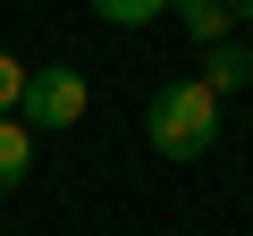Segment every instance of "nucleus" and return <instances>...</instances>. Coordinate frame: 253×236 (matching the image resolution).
<instances>
[{
  "mask_svg": "<svg viewBox=\"0 0 253 236\" xmlns=\"http://www.w3.org/2000/svg\"><path fill=\"white\" fill-rule=\"evenodd\" d=\"M26 76H34V68H17V51H0V118H17V101H26Z\"/></svg>",
  "mask_w": 253,
  "mask_h": 236,
  "instance_id": "obj_7",
  "label": "nucleus"
},
{
  "mask_svg": "<svg viewBox=\"0 0 253 236\" xmlns=\"http://www.w3.org/2000/svg\"><path fill=\"white\" fill-rule=\"evenodd\" d=\"M26 169H34V127L26 118H0V194H17Z\"/></svg>",
  "mask_w": 253,
  "mask_h": 236,
  "instance_id": "obj_4",
  "label": "nucleus"
},
{
  "mask_svg": "<svg viewBox=\"0 0 253 236\" xmlns=\"http://www.w3.org/2000/svg\"><path fill=\"white\" fill-rule=\"evenodd\" d=\"M169 9L186 17V34H194V42H228V34H236V17H228V0H169Z\"/></svg>",
  "mask_w": 253,
  "mask_h": 236,
  "instance_id": "obj_5",
  "label": "nucleus"
},
{
  "mask_svg": "<svg viewBox=\"0 0 253 236\" xmlns=\"http://www.w3.org/2000/svg\"><path fill=\"white\" fill-rule=\"evenodd\" d=\"M228 17H236V26H253V0H228Z\"/></svg>",
  "mask_w": 253,
  "mask_h": 236,
  "instance_id": "obj_8",
  "label": "nucleus"
},
{
  "mask_svg": "<svg viewBox=\"0 0 253 236\" xmlns=\"http://www.w3.org/2000/svg\"><path fill=\"white\" fill-rule=\"evenodd\" d=\"M203 84H211L219 101H228V93H245V84H253V51H245L236 34H228V42H203Z\"/></svg>",
  "mask_w": 253,
  "mask_h": 236,
  "instance_id": "obj_3",
  "label": "nucleus"
},
{
  "mask_svg": "<svg viewBox=\"0 0 253 236\" xmlns=\"http://www.w3.org/2000/svg\"><path fill=\"white\" fill-rule=\"evenodd\" d=\"M84 68H68V59H51V68H34L26 76V101H17V118H26V127L34 135H59V127H76V118H84Z\"/></svg>",
  "mask_w": 253,
  "mask_h": 236,
  "instance_id": "obj_2",
  "label": "nucleus"
},
{
  "mask_svg": "<svg viewBox=\"0 0 253 236\" xmlns=\"http://www.w3.org/2000/svg\"><path fill=\"white\" fill-rule=\"evenodd\" d=\"M144 135H152V152H161V160H203V152L219 144V93H211L203 76L161 84V93H152V110H144Z\"/></svg>",
  "mask_w": 253,
  "mask_h": 236,
  "instance_id": "obj_1",
  "label": "nucleus"
},
{
  "mask_svg": "<svg viewBox=\"0 0 253 236\" xmlns=\"http://www.w3.org/2000/svg\"><path fill=\"white\" fill-rule=\"evenodd\" d=\"M84 9H93V17H110V26H152L169 0H84Z\"/></svg>",
  "mask_w": 253,
  "mask_h": 236,
  "instance_id": "obj_6",
  "label": "nucleus"
}]
</instances>
